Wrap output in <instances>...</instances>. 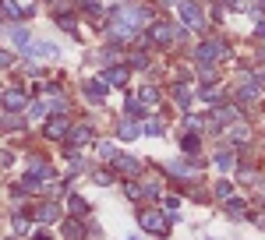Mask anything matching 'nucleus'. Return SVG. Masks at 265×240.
Listing matches in <instances>:
<instances>
[{"instance_id": "4", "label": "nucleus", "mask_w": 265, "mask_h": 240, "mask_svg": "<svg viewBox=\"0 0 265 240\" xmlns=\"http://www.w3.org/2000/svg\"><path fill=\"white\" fill-rule=\"evenodd\" d=\"M149 36H152V42H159V46H170V42L177 39V28H173L170 21H156Z\"/></svg>"}, {"instance_id": "16", "label": "nucleus", "mask_w": 265, "mask_h": 240, "mask_svg": "<svg viewBox=\"0 0 265 240\" xmlns=\"http://www.w3.org/2000/svg\"><path fill=\"white\" fill-rule=\"evenodd\" d=\"M28 53H36V57H57L61 50H57V42H36V46H28Z\"/></svg>"}, {"instance_id": "10", "label": "nucleus", "mask_w": 265, "mask_h": 240, "mask_svg": "<svg viewBox=\"0 0 265 240\" xmlns=\"http://www.w3.org/2000/svg\"><path fill=\"white\" fill-rule=\"evenodd\" d=\"M99 81H102V85H124V81H127V67H106Z\"/></svg>"}, {"instance_id": "34", "label": "nucleus", "mask_w": 265, "mask_h": 240, "mask_svg": "<svg viewBox=\"0 0 265 240\" xmlns=\"http://www.w3.org/2000/svg\"><path fill=\"white\" fill-rule=\"evenodd\" d=\"M131 64H135V67H149V57H145V53L142 57H131Z\"/></svg>"}, {"instance_id": "7", "label": "nucleus", "mask_w": 265, "mask_h": 240, "mask_svg": "<svg viewBox=\"0 0 265 240\" xmlns=\"http://www.w3.org/2000/svg\"><path fill=\"white\" fill-rule=\"evenodd\" d=\"M0 14H4V18L21 21V18H28V14H32V7H21L18 0H0Z\"/></svg>"}, {"instance_id": "9", "label": "nucleus", "mask_w": 265, "mask_h": 240, "mask_svg": "<svg viewBox=\"0 0 265 240\" xmlns=\"http://www.w3.org/2000/svg\"><path fill=\"white\" fill-rule=\"evenodd\" d=\"M113 170L124 173V177H138V173H142V162L131 159V156H117V159H113Z\"/></svg>"}, {"instance_id": "27", "label": "nucleus", "mask_w": 265, "mask_h": 240, "mask_svg": "<svg viewBox=\"0 0 265 240\" xmlns=\"http://www.w3.org/2000/svg\"><path fill=\"white\" fill-rule=\"evenodd\" d=\"M216 198H230V184H226V180H219V184H216Z\"/></svg>"}, {"instance_id": "5", "label": "nucleus", "mask_w": 265, "mask_h": 240, "mask_svg": "<svg viewBox=\"0 0 265 240\" xmlns=\"http://www.w3.org/2000/svg\"><path fill=\"white\" fill-rule=\"evenodd\" d=\"M223 53H226V46H223V42H202L195 57H198V64H212V60H219Z\"/></svg>"}, {"instance_id": "2", "label": "nucleus", "mask_w": 265, "mask_h": 240, "mask_svg": "<svg viewBox=\"0 0 265 240\" xmlns=\"http://www.w3.org/2000/svg\"><path fill=\"white\" fill-rule=\"evenodd\" d=\"M181 18H184V25L187 28H195V32H202V25H205V14H202V7L198 4H191V0H181Z\"/></svg>"}, {"instance_id": "22", "label": "nucleus", "mask_w": 265, "mask_h": 240, "mask_svg": "<svg viewBox=\"0 0 265 240\" xmlns=\"http://www.w3.org/2000/svg\"><path fill=\"white\" fill-rule=\"evenodd\" d=\"M99 156L113 162V159H117V156H121V152H117V148H113V141H99Z\"/></svg>"}, {"instance_id": "3", "label": "nucleus", "mask_w": 265, "mask_h": 240, "mask_svg": "<svg viewBox=\"0 0 265 240\" xmlns=\"http://www.w3.org/2000/svg\"><path fill=\"white\" fill-rule=\"evenodd\" d=\"M0 102H4L7 113L25 110V106H28V92H21V88H4V92H0Z\"/></svg>"}, {"instance_id": "20", "label": "nucleus", "mask_w": 265, "mask_h": 240, "mask_svg": "<svg viewBox=\"0 0 265 240\" xmlns=\"http://www.w3.org/2000/svg\"><path fill=\"white\" fill-rule=\"evenodd\" d=\"M233 162H237V159H233V152H219V156H216V166L223 170V173H230V170H233Z\"/></svg>"}, {"instance_id": "30", "label": "nucleus", "mask_w": 265, "mask_h": 240, "mask_svg": "<svg viewBox=\"0 0 265 240\" xmlns=\"http://www.w3.org/2000/svg\"><path fill=\"white\" fill-rule=\"evenodd\" d=\"M71 208H75V216H82V212H88V205L78 198V194H75V198H71Z\"/></svg>"}, {"instance_id": "17", "label": "nucleus", "mask_w": 265, "mask_h": 240, "mask_svg": "<svg viewBox=\"0 0 265 240\" xmlns=\"http://www.w3.org/2000/svg\"><path fill=\"white\" fill-rule=\"evenodd\" d=\"M244 205H247V201H241V198H226V212H230L233 219H244V216H247Z\"/></svg>"}, {"instance_id": "12", "label": "nucleus", "mask_w": 265, "mask_h": 240, "mask_svg": "<svg viewBox=\"0 0 265 240\" xmlns=\"http://www.w3.org/2000/svg\"><path fill=\"white\" fill-rule=\"evenodd\" d=\"M117 134H121L124 141H131V138H138V134H142V127H138L131 117H124V120H121V127H117Z\"/></svg>"}, {"instance_id": "11", "label": "nucleus", "mask_w": 265, "mask_h": 240, "mask_svg": "<svg viewBox=\"0 0 265 240\" xmlns=\"http://www.w3.org/2000/svg\"><path fill=\"white\" fill-rule=\"evenodd\" d=\"M170 173H177V180H191L198 170L191 166V162H184V159H173V162H170Z\"/></svg>"}, {"instance_id": "31", "label": "nucleus", "mask_w": 265, "mask_h": 240, "mask_svg": "<svg viewBox=\"0 0 265 240\" xmlns=\"http://www.w3.org/2000/svg\"><path fill=\"white\" fill-rule=\"evenodd\" d=\"M57 21H61V28H67V32H75V18H71V14H61Z\"/></svg>"}, {"instance_id": "1", "label": "nucleus", "mask_w": 265, "mask_h": 240, "mask_svg": "<svg viewBox=\"0 0 265 240\" xmlns=\"http://www.w3.org/2000/svg\"><path fill=\"white\" fill-rule=\"evenodd\" d=\"M138 226L152 237H170V219L159 212V208H142L138 212Z\"/></svg>"}, {"instance_id": "15", "label": "nucleus", "mask_w": 265, "mask_h": 240, "mask_svg": "<svg viewBox=\"0 0 265 240\" xmlns=\"http://www.w3.org/2000/svg\"><path fill=\"white\" fill-rule=\"evenodd\" d=\"M88 141H92V127H75V131H71V148L88 145Z\"/></svg>"}, {"instance_id": "8", "label": "nucleus", "mask_w": 265, "mask_h": 240, "mask_svg": "<svg viewBox=\"0 0 265 240\" xmlns=\"http://www.w3.org/2000/svg\"><path fill=\"white\" fill-rule=\"evenodd\" d=\"M57 216H61V205H57V201H42V205L32 208V219L36 222H53Z\"/></svg>"}, {"instance_id": "21", "label": "nucleus", "mask_w": 265, "mask_h": 240, "mask_svg": "<svg viewBox=\"0 0 265 240\" xmlns=\"http://www.w3.org/2000/svg\"><path fill=\"white\" fill-rule=\"evenodd\" d=\"M173 99L181 102V106H187V102H191V88H187V85H177V88H173Z\"/></svg>"}, {"instance_id": "32", "label": "nucleus", "mask_w": 265, "mask_h": 240, "mask_svg": "<svg viewBox=\"0 0 265 240\" xmlns=\"http://www.w3.org/2000/svg\"><path fill=\"white\" fill-rule=\"evenodd\" d=\"M96 184H99V187H106V184H113V177H110L106 170H99V173H96Z\"/></svg>"}, {"instance_id": "28", "label": "nucleus", "mask_w": 265, "mask_h": 240, "mask_svg": "<svg viewBox=\"0 0 265 240\" xmlns=\"http://www.w3.org/2000/svg\"><path fill=\"white\" fill-rule=\"evenodd\" d=\"M25 230H28V219L18 212V216H14V233H25Z\"/></svg>"}, {"instance_id": "35", "label": "nucleus", "mask_w": 265, "mask_h": 240, "mask_svg": "<svg viewBox=\"0 0 265 240\" xmlns=\"http://www.w3.org/2000/svg\"><path fill=\"white\" fill-rule=\"evenodd\" d=\"M14 60H11V53H0V67H11Z\"/></svg>"}, {"instance_id": "23", "label": "nucleus", "mask_w": 265, "mask_h": 240, "mask_svg": "<svg viewBox=\"0 0 265 240\" xmlns=\"http://www.w3.org/2000/svg\"><path fill=\"white\" fill-rule=\"evenodd\" d=\"M11 36H14V42H18V46H25V50H28V46H32V36H28V32H25V28H14V32H11Z\"/></svg>"}, {"instance_id": "33", "label": "nucleus", "mask_w": 265, "mask_h": 240, "mask_svg": "<svg viewBox=\"0 0 265 240\" xmlns=\"http://www.w3.org/2000/svg\"><path fill=\"white\" fill-rule=\"evenodd\" d=\"M127 110L138 113V110H142V99H138V96H127Z\"/></svg>"}, {"instance_id": "38", "label": "nucleus", "mask_w": 265, "mask_h": 240, "mask_svg": "<svg viewBox=\"0 0 265 240\" xmlns=\"http://www.w3.org/2000/svg\"><path fill=\"white\" fill-rule=\"evenodd\" d=\"M233 4H237V0H233Z\"/></svg>"}, {"instance_id": "18", "label": "nucleus", "mask_w": 265, "mask_h": 240, "mask_svg": "<svg viewBox=\"0 0 265 240\" xmlns=\"http://www.w3.org/2000/svg\"><path fill=\"white\" fill-rule=\"evenodd\" d=\"M85 92H88V99H92V102H102V96H106V85H102V81H88Z\"/></svg>"}, {"instance_id": "37", "label": "nucleus", "mask_w": 265, "mask_h": 240, "mask_svg": "<svg viewBox=\"0 0 265 240\" xmlns=\"http://www.w3.org/2000/svg\"><path fill=\"white\" fill-rule=\"evenodd\" d=\"M163 4H177V0H163Z\"/></svg>"}, {"instance_id": "25", "label": "nucleus", "mask_w": 265, "mask_h": 240, "mask_svg": "<svg viewBox=\"0 0 265 240\" xmlns=\"http://www.w3.org/2000/svg\"><path fill=\"white\" fill-rule=\"evenodd\" d=\"M46 102H32V106H28V117H32V120H39V117H46Z\"/></svg>"}, {"instance_id": "24", "label": "nucleus", "mask_w": 265, "mask_h": 240, "mask_svg": "<svg viewBox=\"0 0 265 240\" xmlns=\"http://www.w3.org/2000/svg\"><path fill=\"white\" fill-rule=\"evenodd\" d=\"M181 145H184V152H187V156H195V152H198V138H195V134H184V141H181Z\"/></svg>"}, {"instance_id": "36", "label": "nucleus", "mask_w": 265, "mask_h": 240, "mask_svg": "<svg viewBox=\"0 0 265 240\" xmlns=\"http://www.w3.org/2000/svg\"><path fill=\"white\" fill-rule=\"evenodd\" d=\"M258 39H265V18L258 21Z\"/></svg>"}, {"instance_id": "14", "label": "nucleus", "mask_w": 265, "mask_h": 240, "mask_svg": "<svg viewBox=\"0 0 265 240\" xmlns=\"http://www.w3.org/2000/svg\"><path fill=\"white\" fill-rule=\"evenodd\" d=\"M216 120H219V124H237V120H241V110L237 106H219V113H216Z\"/></svg>"}, {"instance_id": "6", "label": "nucleus", "mask_w": 265, "mask_h": 240, "mask_svg": "<svg viewBox=\"0 0 265 240\" xmlns=\"http://www.w3.org/2000/svg\"><path fill=\"white\" fill-rule=\"evenodd\" d=\"M67 131H71V120H67V117H50V124H46V138H50V141L67 138Z\"/></svg>"}, {"instance_id": "29", "label": "nucleus", "mask_w": 265, "mask_h": 240, "mask_svg": "<svg viewBox=\"0 0 265 240\" xmlns=\"http://www.w3.org/2000/svg\"><path fill=\"white\" fill-rule=\"evenodd\" d=\"M145 131H149V134H163V124H159L156 117H149V124H145Z\"/></svg>"}, {"instance_id": "13", "label": "nucleus", "mask_w": 265, "mask_h": 240, "mask_svg": "<svg viewBox=\"0 0 265 240\" xmlns=\"http://www.w3.org/2000/svg\"><path fill=\"white\" fill-rule=\"evenodd\" d=\"M258 96H262V85H258V81H255V85H251V81H244V85H241V92H237L241 102H255Z\"/></svg>"}, {"instance_id": "19", "label": "nucleus", "mask_w": 265, "mask_h": 240, "mask_svg": "<svg viewBox=\"0 0 265 240\" xmlns=\"http://www.w3.org/2000/svg\"><path fill=\"white\" fill-rule=\"evenodd\" d=\"M64 237H67V240H82V222H78V219H67V222H64Z\"/></svg>"}, {"instance_id": "26", "label": "nucleus", "mask_w": 265, "mask_h": 240, "mask_svg": "<svg viewBox=\"0 0 265 240\" xmlns=\"http://www.w3.org/2000/svg\"><path fill=\"white\" fill-rule=\"evenodd\" d=\"M124 191H127V198H131V201H138V198H142V184H135V180H131Z\"/></svg>"}]
</instances>
